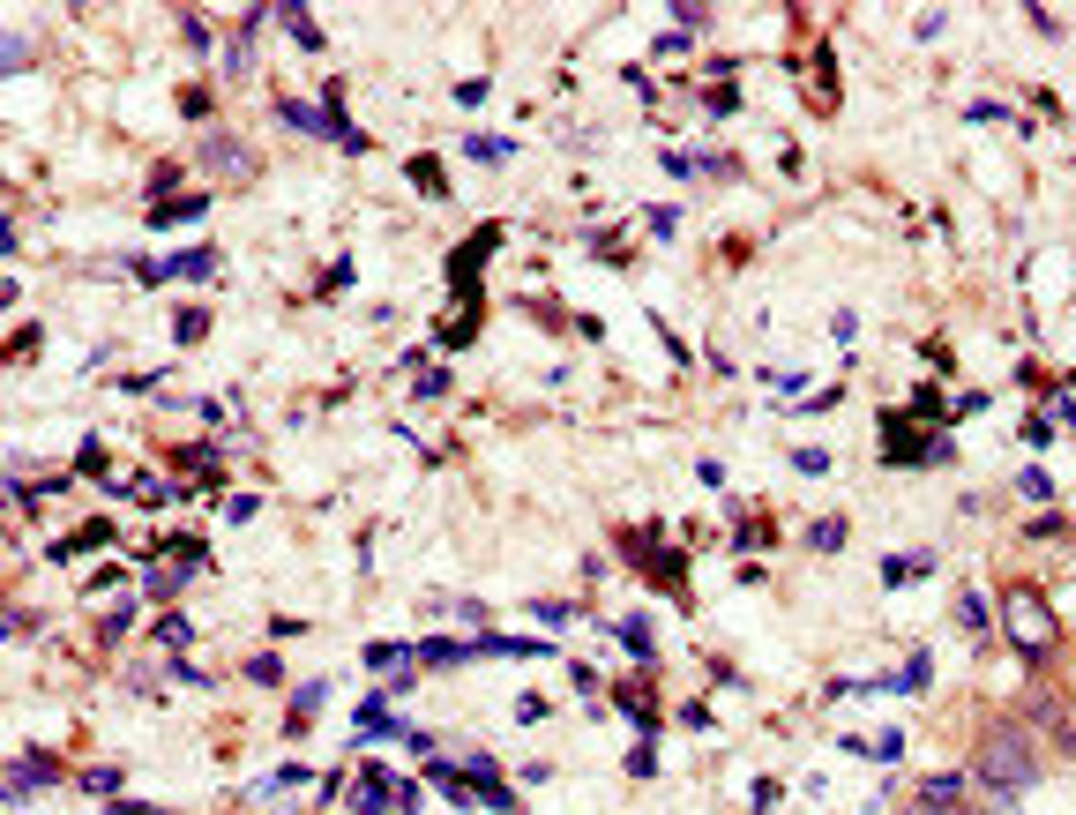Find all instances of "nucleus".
Segmentation results:
<instances>
[{
	"mask_svg": "<svg viewBox=\"0 0 1076 815\" xmlns=\"http://www.w3.org/2000/svg\"><path fill=\"white\" fill-rule=\"evenodd\" d=\"M1039 771H1047V756H1039V741L1024 733V718H994V726L979 733L972 778H979L987 793L1017 801V793H1032V786H1039Z\"/></svg>",
	"mask_w": 1076,
	"mask_h": 815,
	"instance_id": "nucleus-1",
	"label": "nucleus"
},
{
	"mask_svg": "<svg viewBox=\"0 0 1076 815\" xmlns=\"http://www.w3.org/2000/svg\"><path fill=\"white\" fill-rule=\"evenodd\" d=\"M1002 636H1009L1024 658H1047V651H1054L1062 621H1054V606H1047V591H1039V584H1009V591H1002Z\"/></svg>",
	"mask_w": 1076,
	"mask_h": 815,
	"instance_id": "nucleus-2",
	"label": "nucleus"
},
{
	"mask_svg": "<svg viewBox=\"0 0 1076 815\" xmlns=\"http://www.w3.org/2000/svg\"><path fill=\"white\" fill-rule=\"evenodd\" d=\"M972 771H935L912 786V815H972Z\"/></svg>",
	"mask_w": 1076,
	"mask_h": 815,
	"instance_id": "nucleus-3",
	"label": "nucleus"
},
{
	"mask_svg": "<svg viewBox=\"0 0 1076 815\" xmlns=\"http://www.w3.org/2000/svg\"><path fill=\"white\" fill-rule=\"evenodd\" d=\"M60 778V763H45V756H15V778H8V808H23L38 786H53Z\"/></svg>",
	"mask_w": 1076,
	"mask_h": 815,
	"instance_id": "nucleus-4",
	"label": "nucleus"
},
{
	"mask_svg": "<svg viewBox=\"0 0 1076 815\" xmlns=\"http://www.w3.org/2000/svg\"><path fill=\"white\" fill-rule=\"evenodd\" d=\"M202 165H210L217 180H240V172H255V158H247L232 135H210V143H202Z\"/></svg>",
	"mask_w": 1076,
	"mask_h": 815,
	"instance_id": "nucleus-5",
	"label": "nucleus"
},
{
	"mask_svg": "<svg viewBox=\"0 0 1076 815\" xmlns=\"http://www.w3.org/2000/svg\"><path fill=\"white\" fill-rule=\"evenodd\" d=\"M927 569H935V554H927V546H912V554H882V584H890V591L920 584Z\"/></svg>",
	"mask_w": 1076,
	"mask_h": 815,
	"instance_id": "nucleus-6",
	"label": "nucleus"
},
{
	"mask_svg": "<svg viewBox=\"0 0 1076 815\" xmlns=\"http://www.w3.org/2000/svg\"><path fill=\"white\" fill-rule=\"evenodd\" d=\"M389 801H397V786H389V778H382V771H374V763H367V778H359V786H352V815H382Z\"/></svg>",
	"mask_w": 1076,
	"mask_h": 815,
	"instance_id": "nucleus-7",
	"label": "nucleus"
},
{
	"mask_svg": "<svg viewBox=\"0 0 1076 815\" xmlns=\"http://www.w3.org/2000/svg\"><path fill=\"white\" fill-rule=\"evenodd\" d=\"M957 629L964 636H994V606L979 599V591H964V599H957Z\"/></svg>",
	"mask_w": 1076,
	"mask_h": 815,
	"instance_id": "nucleus-8",
	"label": "nucleus"
},
{
	"mask_svg": "<svg viewBox=\"0 0 1076 815\" xmlns=\"http://www.w3.org/2000/svg\"><path fill=\"white\" fill-rule=\"evenodd\" d=\"M284 30H292V45H299V53H322V45H329V38H322V23H314L307 8H284Z\"/></svg>",
	"mask_w": 1076,
	"mask_h": 815,
	"instance_id": "nucleus-9",
	"label": "nucleus"
},
{
	"mask_svg": "<svg viewBox=\"0 0 1076 815\" xmlns=\"http://www.w3.org/2000/svg\"><path fill=\"white\" fill-rule=\"evenodd\" d=\"M464 158H479V165H509V158H516V143H509V135H471Z\"/></svg>",
	"mask_w": 1076,
	"mask_h": 815,
	"instance_id": "nucleus-10",
	"label": "nucleus"
},
{
	"mask_svg": "<svg viewBox=\"0 0 1076 815\" xmlns=\"http://www.w3.org/2000/svg\"><path fill=\"white\" fill-rule=\"evenodd\" d=\"M845 539H852V531H845V516H822V524H807V546H815V554H837Z\"/></svg>",
	"mask_w": 1076,
	"mask_h": 815,
	"instance_id": "nucleus-11",
	"label": "nucleus"
},
{
	"mask_svg": "<svg viewBox=\"0 0 1076 815\" xmlns=\"http://www.w3.org/2000/svg\"><path fill=\"white\" fill-rule=\"evenodd\" d=\"M927 681H935V666H927V651H912V666H905V673L890 681V696H920Z\"/></svg>",
	"mask_w": 1076,
	"mask_h": 815,
	"instance_id": "nucleus-12",
	"label": "nucleus"
},
{
	"mask_svg": "<svg viewBox=\"0 0 1076 815\" xmlns=\"http://www.w3.org/2000/svg\"><path fill=\"white\" fill-rule=\"evenodd\" d=\"M210 270H217L210 247H195V255H172V262H165V277H210Z\"/></svg>",
	"mask_w": 1076,
	"mask_h": 815,
	"instance_id": "nucleus-13",
	"label": "nucleus"
},
{
	"mask_svg": "<svg viewBox=\"0 0 1076 815\" xmlns=\"http://www.w3.org/2000/svg\"><path fill=\"white\" fill-rule=\"evenodd\" d=\"M688 45H695V30L666 23V30H658V38H651V53H658V60H680V53H688Z\"/></svg>",
	"mask_w": 1076,
	"mask_h": 815,
	"instance_id": "nucleus-14",
	"label": "nucleus"
},
{
	"mask_svg": "<svg viewBox=\"0 0 1076 815\" xmlns=\"http://www.w3.org/2000/svg\"><path fill=\"white\" fill-rule=\"evenodd\" d=\"M419 658H426V666H464L471 644H449V636H434V644H419Z\"/></svg>",
	"mask_w": 1076,
	"mask_h": 815,
	"instance_id": "nucleus-15",
	"label": "nucleus"
},
{
	"mask_svg": "<svg viewBox=\"0 0 1076 815\" xmlns=\"http://www.w3.org/2000/svg\"><path fill=\"white\" fill-rule=\"evenodd\" d=\"M322 696H329V681H307V688H299V696H292V726H307V718L322 711Z\"/></svg>",
	"mask_w": 1076,
	"mask_h": 815,
	"instance_id": "nucleus-16",
	"label": "nucleus"
},
{
	"mask_svg": "<svg viewBox=\"0 0 1076 815\" xmlns=\"http://www.w3.org/2000/svg\"><path fill=\"white\" fill-rule=\"evenodd\" d=\"M172 337H180V344L210 337V315H202V307H180V322H172Z\"/></svg>",
	"mask_w": 1076,
	"mask_h": 815,
	"instance_id": "nucleus-17",
	"label": "nucleus"
},
{
	"mask_svg": "<svg viewBox=\"0 0 1076 815\" xmlns=\"http://www.w3.org/2000/svg\"><path fill=\"white\" fill-rule=\"evenodd\" d=\"M643 225H651V240H673V232H680V210H673V202H658V210H643Z\"/></svg>",
	"mask_w": 1076,
	"mask_h": 815,
	"instance_id": "nucleus-18",
	"label": "nucleus"
},
{
	"mask_svg": "<svg viewBox=\"0 0 1076 815\" xmlns=\"http://www.w3.org/2000/svg\"><path fill=\"white\" fill-rule=\"evenodd\" d=\"M180 38H187V53H210V23H202V15H180Z\"/></svg>",
	"mask_w": 1076,
	"mask_h": 815,
	"instance_id": "nucleus-19",
	"label": "nucleus"
},
{
	"mask_svg": "<svg viewBox=\"0 0 1076 815\" xmlns=\"http://www.w3.org/2000/svg\"><path fill=\"white\" fill-rule=\"evenodd\" d=\"M942 30H949L942 8H920V15H912V38H942Z\"/></svg>",
	"mask_w": 1076,
	"mask_h": 815,
	"instance_id": "nucleus-20",
	"label": "nucleus"
},
{
	"mask_svg": "<svg viewBox=\"0 0 1076 815\" xmlns=\"http://www.w3.org/2000/svg\"><path fill=\"white\" fill-rule=\"evenodd\" d=\"M1024 23H1032L1039 38H1062V15H1054V8H1024Z\"/></svg>",
	"mask_w": 1076,
	"mask_h": 815,
	"instance_id": "nucleus-21",
	"label": "nucleus"
},
{
	"mask_svg": "<svg viewBox=\"0 0 1076 815\" xmlns=\"http://www.w3.org/2000/svg\"><path fill=\"white\" fill-rule=\"evenodd\" d=\"M793 464H800L807 479H822V472H830V449H793Z\"/></svg>",
	"mask_w": 1076,
	"mask_h": 815,
	"instance_id": "nucleus-22",
	"label": "nucleus"
},
{
	"mask_svg": "<svg viewBox=\"0 0 1076 815\" xmlns=\"http://www.w3.org/2000/svg\"><path fill=\"white\" fill-rule=\"evenodd\" d=\"M867 756H875V763H897V756H905V741H897V733H875V741H867Z\"/></svg>",
	"mask_w": 1076,
	"mask_h": 815,
	"instance_id": "nucleus-23",
	"label": "nucleus"
},
{
	"mask_svg": "<svg viewBox=\"0 0 1076 815\" xmlns=\"http://www.w3.org/2000/svg\"><path fill=\"white\" fill-rule=\"evenodd\" d=\"M621 644L636 651V658H651V629H643V621H621Z\"/></svg>",
	"mask_w": 1076,
	"mask_h": 815,
	"instance_id": "nucleus-24",
	"label": "nucleus"
},
{
	"mask_svg": "<svg viewBox=\"0 0 1076 815\" xmlns=\"http://www.w3.org/2000/svg\"><path fill=\"white\" fill-rule=\"evenodd\" d=\"M1017 494H1032V501H1047V494H1054V479H1047V472H1039V464H1032V472H1024V479H1017Z\"/></svg>",
	"mask_w": 1076,
	"mask_h": 815,
	"instance_id": "nucleus-25",
	"label": "nucleus"
},
{
	"mask_svg": "<svg viewBox=\"0 0 1076 815\" xmlns=\"http://www.w3.org/2000/svg\"><path fill=\"white\" fill-rule=\"evenodd\" d=\"M0 60H8V68H30V38H23V30H15V38L0 45Z\"/></svg>",
	"mask_w": 1076,
	"mask_h": 815,
	"instance_id": "nucleus-26",
	"label": "nucleus"
},
{
	"mask_svg": "<svg viewBox=\"0 0 1076 815\" xmlns=\"http://www.w3.org/2000/svg\"><path fill=\"white\" fill-rule=\"evenodd\" d=\"M531 614H538V621H546V629H568V606H561V599H538V606H531Z\"/></svg>",
	"mask_w": 1076,
	"mask_h": 815,
	"instance_id": "nucleus-27",
	"label": "nucleus"
},
{
	"mask_svg": "<svg viewBox=\"0 0 1076 815\" xmlns=\"http://www.w3.org/2000/svg\"><path fill=\"white\" fill-rule=\"evenodd\" d=\"M367 666H374V673H389V666H404V651H397V644H374V651H367Z\"/></svg>",
	"mask_w": 1076,
	"mask_h": 815,
	"instance_id": "nucleus-28",
	"label": "nucleus"
},
{
	"mask_svg": "<svg viewBox=\"0 0 1076 815\" xmlns=\"http://www.w3.org/2000/svg\"><path fill=\"white\" fill-rule=\"evenodd\" d=\"M994 815H1017V808H994Z\"/></svg>",
	"mask_w": 1076,
	"mask_h": 815,
	"instance_id": "nucleus-29",
	"label": "nucleus"
}]
</instances>
